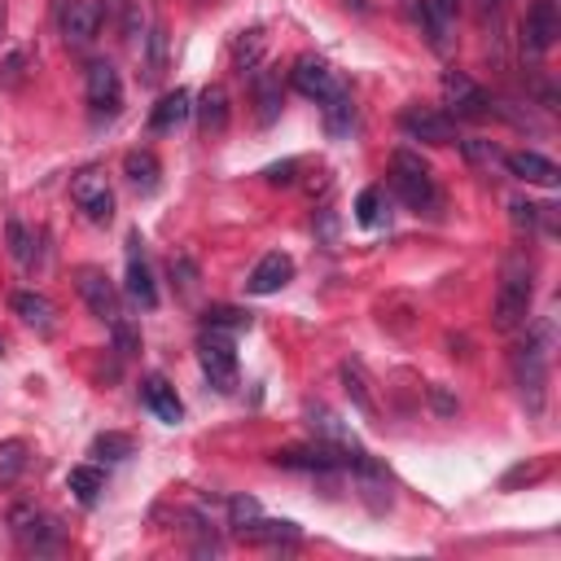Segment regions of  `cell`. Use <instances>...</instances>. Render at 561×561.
<instances>
[{"mask_svg": "<svg viewBox=\"0 0 561 561\" xmlns=\"http://www.w3.org/2000/svg\"><path fill=\"white\" fill-rule=\"evenodd\" d=\"M548 329H539V333H530L526 342H517L513 346V355H508V364H513V381H517V394H522V403H526V412L530 416H539L543 412V394H548Z\"/></svg>", "mask_w": 561, "mask_h": 561, "instance_id": "obj_1", "label": "cell"}, {"mask_svg": "<svg viewBox=\"0 0 561 561\" xmlns=\"http://www.w3.org/2000/svg\"><path fill=\"white\" fill-rule=\"evenodd\" d=\"M530 298H535V272H530V263H526L522 254H513V259L504 263V276H500V289H495V307H491L495 329L508 333V329L526 324Z\"/></svg>", "mask_w": 561, "mask_h": 561, "instance_id": "obj_2", "label": "cell"}, {"mask_svg": "<svg viewBox=\"0 0 561 561\" xmlns=\"http://www.w3.org/2000/svg\"><path fill=\"white\" fill-rule=\"evenodd\" d=\"M390 184H394V193L403 197V206L408 210H416V215H434L438 210V184H434V175H430V167L421 162V153H412V149H394V158H390Z\"/></svg>", "mask_w": 561, "mask_h": 561, "instance_id": "obj_3", "label": "cell"}, {"mask_svg": "<svg viewBox=\"0 0 561 561\" xmlns=\"http://www.w3.org/2000/svg\"><path fill=\"white\" fill-rule=\"evenodd\" d=\"M83 96H88V110H92V118H118V110H123V79H118V70H114V61H105V57H92L88 61V70H83Z\"/></svg>", "mask_w": 561, "mask_h": 561, "instance_id": "obj_4", "label": "cell"}, {"mask_svg": "<svg viewBox=\"0 0 561 561\" xmlns=\"http://www.w3.org/2000/svg\"><path fill=\"white\" fill-rule=\"evenodd\" d=\"M197 364H202V373H206V381L215 390H232L237 386V346H232V333L206 329L197 337Z\"/></svg>", "mask_w": 561, "mask_h": 561, "instance_id": "obj_5", "label": "cell"}, {"mask_svg": "<svg viewBox=\"0 0 561 561\" xmlns=\"http://www.w3.org/2000/svg\"><path fill=\"white\" fill-rule=\"evenodd\" d=\"M75 285H79V298L88 302V311H92L101 324H118V320H123L118 289H114V280H110L101 267H79V272H75Z\"/></svg>", "mask_w": 561, "mask_h": 561, "instance_id": "obj_6", "label": "cell"}, {"mask_svg": "<svg viewBox=\"0 0 561 561\" xmlns=\"http://www.w3.org/2000/svg\"><path fill=\"white\" fill-rule=\"evenodd\" d=\"M443 114L447 118H482L486 110H491V101H486V92L465 75V70H447L443 75Z\"/></svg>", "mask_w": 561, "mask_h": 561, "instance_id": "obj_7", "label": "cell"}, {"mask_svg": "<svg viewBox=\"0 0 561 561\" xmlns=\"http://www.w3.org/2000/svg\"><path fill=\"white\" fill-rule=\"evenodd\" d=\"M70 197H75V206L92 219V224H110L114 219V188L105 184V175L101 171H79L75 180H70Z\"/></svg>", "mask_w": 561, "mask_h": 561, "instance_id": "obj_8", "label": "cell"}, {"mask_svg": "<svg viewBox=\"0 0 561 561\" xmlns=\"http://www.w3.org/2000/svg\"><path fill=\"white\" fill-rule=\"evenodd\" d=\"M561 35V13H557V0H530L526 18H522V48L543 57Z\"/></svg>", "mask_w": 561, "mask_h": 561, "instance_id": "obj_9", "label": "cell"}, {"mask_svg": "<svg viewBox=\"0 0 561 561\" xmlns=\"http://www.w3.org/2000/svg\"><path fill=\"white\" fill-rule=\"evenodd\" d=\"M456 13H460V0H421L416 9V22L438 57H447L456 44Z\"/></svg>", "mask_w": 561, "mask_h": 561, "instance_id": "obj_10", "label": "cell"}, {"mask_svg": "<svg viewBox=\"0 0 561 561\" xmlns=\"http://www.w3.org/2000/svg\"><path fill=\"white\" fill-rule=\"evenodd\" d=\"M9 526H13L18 543H22V548H31V552H53V548H57V539H61L57 522H53V517H44V513H39V508H31V504H18V508L9 513Z\"/></svg>", "mask_w": 561, "mask_h": 561, "instance_id": "obj_11", "label": "cell"}, {"mask_svg": "<svg viewBox=\"0 0 561 561\" xmlns=\"http://www.w3.org/2000/svg\"><path fill=\"white\" fill-rule=\"evenodd\" d=\"M399 127L412 136V140H430V145H451L456 140V118H447L443 110L434 105H408L399 114Z\"/></svg>", "mask_w": 561, "mask_h": 561, "instance_id": "obj_12", "label": "cell"}, {"mask_svg": "<svg viewBox=\"0 0 561 561\" xmlns=\"http://www.w3.org/2000/svg\"><path fill=\"white\" fill-rule=\"evenodd\" d=\"M289 83H294L307 101H316V105H320V101H329V96L342 88V83H337V75L329 70V61H324V57H311V53H302V57L294 61Z\"/></svg>", "mask_w": 561, "mask_h": 561, "instance_id": "obj_13", "label": "cell"}, {"mask_svg": "<svg viewBox=\"0 0 561 561\" xmlns=\"http://www.w3.org/2000/svg\"><path fill=\"white\" fill-rule=\"evenodd\" d=\"M57 26H61V39H66V44L83 48V44H92L96 31H101V4H92V0H66V4L57 9Z\"/></svg>", "mask_w": 561, "mask_h": 561, "instance_id": "obj_14", "label": "cell"}, {"mask_svg": "<svg viewBox=\"0 0 561 561\" xmlns=\"http://www.w3.org/2000/svg\"><path fill=\"white\" fill-rule=\"evenodd\" d=\"M289 280H294V259L280 254V250H267V254L250 267L245 289H250V294H276V289H285Z\"/></svg>", "mask_w": 561, "mask_h": 561, "instance_id": "obj_15", "label": "cell"}, {"mask_svg": "<svg viewBox=\"0 0 561 561\" xmlns=\"http://www.w3.org/2000/svg\"><path fill=\"white\" fill-rule=\"evenodd\" d=\"M504 167H508L517 180H526V184H539V188H557V180H561L557 162H552V158H543V153H535V149H517V153H504Z\"/></svg>", "mask_w": 561, "mask_h": 561, "instance_id": "obj_16", "label": "cell"}, {"mask_svg": "<svg viewBox=\"0 0 561 561\" xmlns=\"http://www.w3.org/2000/svg\"><path fill=\"white\" fill-rule=\"evenodd\" d=\"M127 298L140 302V307H158V285L149 276V263L140 254V237L136 232L127 237Z\"/></svg>", "mask_w": 561, "mask_h": 561, "instance_id": "obj_17", "label": "cell"}, {"mask_svg": "<svg viewBox=\"0 0 561 561\" xmlns=\"http://www.w3.org/2000/svg\"><path fill=\"white\" fill-rule=\"evenodd\" d=\"M140 399H145V408L158 416V421H167V425H175V421H184V403H180V394H175V386L167 381V377H145L140 381Z\"/></svg>", "mask_w": 561, "mask_h": 561, "instance_id": "obj_18", "label": "cell"}, {"mask_svg": "<svg viewBox=\"0 0 561 561\" xmlns=\"http://www.w3.org/2000/svg\"><path fill=\"white\" fill-rule=\"evenodd\" d=\"M232 535L245 539V543H272V548H280V543H298V539H302V530H298L294 522H276V517H250V522L237 526Z\"/></svg>", "mask_w": 561, "mask_h": 561, "instance_id": "obj_19", "label": "cell"}, {"mask_svg": "<svg viewBox=\"0 0 561 561\" xmlns=\"http://www.w3.org/2000/svg\"><path fill=\"white\" fill-rule=\"evenodd\" d=\"M123 175H127V184H131L140 197H149V193H158L162 167H158L153 149H127V153H123Z\"/></svg>", "mask_w": 561, "mask_h": 561, "instance_id": "obj_20", "label": "cell"}, {"mask_svg": "<svg viewBox=\"0 0 561 561\" xmlns=\"http://www.w3.org/2000/svg\"><path fill=\"white\" fill-rule=\"evenodd\" d=\"M188 114H193V96H188L184 88H175V92H167V96L149 110V131H175Z\"/></svg>", "mask_w": 561, "mask_h": 561, "instance_id": "obj_21", "label": "cell"}, {"mask_svg": "<svg viewBox=\"0 0 561 561\" xmlns=\"http://www.w3.org/2000/svg\"><path fill=\"white\" fill-rule=\"evenodd\" d=\"M254 105H259V123H263V127L280 118V105H285L280 75H272V70H254Z\"/></svg>", "mask_w": 561, "mask_h": 561, "instance_id": "obj_22", "label": "cell"}, {"mask_svg": "<svg viewBox=\"0 0 561 561\" xmlns=\"http://www.w3.org/2000/svg\"><path fill=\"white\" fill-rule=\"evenodd\" d=\"M193 110H197V127H202L206 136H219V131L228 127V92H224L219 83H210Z\"/></svg>", "mask_w": 561, "mask_h": 561, "instance_id": "obj_23", "label": "cell"}, {"mask_svg": "<svg viewBox=\"0 0 561 561\" xmlns=\"http://www.w3.org/2000/svg\"><path fill=\"white\" fill-rule=\"evenodd\" d=\"M9 302H13V311L22 316V324H31V329H39V333H48V329H53V302H48L44 294L18 289Z\"/></svg>", "mask_w": 561, "mask_h": 561, "instance_id": "obj_24", "label": "cell"}, {"mask_svg": "<svg viewBox=\"0 0 561 561\" xmlns=\"http://www.w3.org/2000/svg\"><path fill=\"white\" fill-rule=\"evenodd\" d=\"M66 486L75 491V500H79V504H88V508H92V504L101 500L105 478H101V469H96V465H75V469L66 473Z\"/></svg>", "mask_w": 561, "mask_h": 561, "instance_id": "obj_25", "label": "cell"}, {"mask_svg": "<svg viewBox=\"0 0 561 561\" xmlns=\"http://www.w3.org/2000/svg\"><path fill=\"white\" fill-rule=\"evenodd\" d=\"M324 105V127H329V136H346L351 131V123H355V105H351V92L346 88H337L329 101H320Z\"/></svg>", "mask_w": 561, "mask_h": 561, "instance_id": "obj_26", "label": "cell"}, {"mask_svg": "<svg viewBox=\"0 0 561 561\" xmlns=\"http://www.w3.org/2000/svg\"><path fill=\"white\" fill-rule=\"evenodd\" d=\"M386 215H390V210H386V188L373 184V188H364V193L355 197V219H359L364 228H381Z\"/></svg>", "mask_w": 561, "mask_h": 561, "instance_id": "obj_27", "label": "cell"}, {"mask_svg": "<svg viewBox=\"0 0 561 561\" xmlns=\"http://www.w3.org/2000/svg\"><path fill=\"white\" fill-rule=\"evenodd\" d=\"M131 451H136V443H131L127 434H118V430H105V434L92 438V456H96V460H110V465H114V460H127Z\"/></svg>", "mask_w": 561, "mask_h": 561, "instance_id": "obj_28", "label": "cell"}, {"mask_svg": "<svg viewBox=\"0 0 561 561\" xmlns=\"http://www.w3.org/2000/svg\"><path fill=\"white\" fill-rule=\"evenodd\" d=\"M342 386H346V394H351V403L359 408V412H377V403H373V394H368V381H364V373H359V364H342Z\"/></svg>", "mask_w": 561, "mask_h": 561, "instance_id": "obj_29", "label": "cell"}, {"mask_svg": "<svg viewBox=\"0 0 561 561\" xmlns=\"http://www.w3.org/2000/svg\"><path fill=\"white\" fill-rule=\"evenodd\" d=\"M26 460H31L26 456V443L22 438H4L0 443V482H13L26 469Z\"/></svg>", "mask_w": 561, "mask_h": 561, "instance_id": "obj_30", "label": "cell"}, {"mask_svg": "<svg viewBox=\"0 0 561 561\" xmlns=\"http://www.w3.org/2000/svg\"><path fill=\"white\" fill-rule=\"evenodd\" d=\"M206 329H224V333H237V329H250V311L241 307H206Z\"/></svg>", "mask_w": 561, "mask_h": 561, "instance_id": "obj_31", "label": "cell"}, {"mask_svg": "<svg viewBox=\"0 0 561 561\" xmlns=\"http://www.w3.org/2000/svg\"><path fill=\"white\" fill-rule=\"evenodd\" d=\"M4 237H9V254L22 263V267H31L35 263V241H31V232H26V224L22 219H9V228H4Z\"/></svg>", "mask_w": 561, "mask_h": 561, "instance_id": "obj_32", "label": "cell"}, {"mask_svg": "<svg viewBox=\"0 0 561 561\" xmlns=\"http://www.w3.org/2000/svg\"><path fill=\"white\" fill-rule=\"evenodd\" d=\"M232 57H237V66L254 70L259 57H263V31H241V39L232 44Z\"/></svg>", "mask_w": 561, "mask_h": 561, "instance_id": "obj_33", "label": "cell"}, {"mask_svg": "<svg viewBox=\"0 0 561 561\" xmlns=\"http://www.w3.org/2000/svg\"><path fill=\"white\" fill-rule=\"evenodd\" d=\"M162 70H167V31L153 26V31H149V70H145V79L153 83Z\"/></svg>", "mask_w": 561, "mask_h": 561, "instance_id": "obj_34", "label": "cell"}, {"mask_svg": "<svg viewBox=\"0 0 561 561\" xmlns=\"http://www.w3.org/2000/svg\"><path fill=\"white\" fill-rule=\"evenodd\" d=\"M228 513H232V522H228V526H232V530H237V526H245V522H250V517H259V504H254V500H250V495H237V500H232V504H228Z\"/></svg>", "mask_w": 561, "mask_h": 561, "instance_id": "obj_35", "label": "cell"}, {"mask_svg": "<svg viewBox=\"0 0 561 561\" xmlns=\"http://www.w3.org/2000/svg\"><path fill=\"white\" fill-rule=\"evenodd\" d=\"M508 210H513V224H517V228H530V224L539 219V206H530V202H513Z\"/></svg>", "mask_w": 561, "mask_h": 561, "instance_id": "obj_36", "label": "cell"}, {"mask_svg": "<svg viewBox=\"0 0 561 561\" xmlns=\"http://www.w3.org/2000/svg\"><path fill=\"white\" fill-rule=\"evenodd\" d=\"M465 153H469L473 162H482V158H491V162H495V158H500V149H495V145H486V140H465Z\"/></svg>", "mask_w": 561, "mask_h": 561, "instance_id": "obj_37", "label": "cell"}, {"mask_svg": "<svg viewBox=\"0 0 561 561\" xmlns=\"http://www.w3.org/2000/svg\"><path fill=\"white\" fill-rule=\"evenodd\" d=\"M289 171H294V162H280V167H267L263 175H267L272 184H289Z\"/></svg>", "mask_w": 561, "mask_h": 561, "instance_id": "obj_38", "label": "cell"}, {"mask_svg": "<svg viewBox=\"0 0 561 561\" xmlns=\"http://www.w3.org/2000/svg\"><path fill=\"white\" fill-rule=\"evenodd\" d=\"M430 394H434V408H438V412H443V416H447V412H456V403H451V399H447V394H443V390H438V386H434V390H430Z\"/></svg>", "mask_w": 561, "mask_h": 561, "instance_id": "obj_39", "label": "cell"}, {"mask_svg": "<svg viewBox=\"0 0 561 561\" xmlns=\"http://www.w3.org/2000/svg\"><path fill=\"white\" fill-rule=\"evenodd\" d=\"M342 9H351V13H368L373 9V0H337Z\"/></svg>", "mask_w": 561, "mask_h": 561, "instance_id": "obj_40", "label": "cell"}, {"mask_svg": "<svg viewBox=\"0 0 561 561\" xmlns=\"http://www.w3.org/2000/svg\"><path fill=\"white\" fill-rule=\"evenodd\" d=\"M482 4H486V9H500V4H504V0H482Z\"/></svg>", "mask_w": 561, "mask_h": 561, "instance_id": "obj_41", "label": "cell"}, {"mask_svg": "<svg viewBox=\"0 0 561 561\" xmlns=\"http://www.w3.org/2000/svg\"><path fill=\"white\" fill-rule=\"evenodd\" d=\"M0 31H4V0H0Z\"/></svg>", "mask_w": 561, "mask_h": 561, "instance_id": "obj_42", "label": "cell"}, {"mask_svg": "<svg viewBox=\"0 0 561 561\" xmlns=\"http://www.w3.org/2000/svg\"><path fill=\"white\" fill-rule=\"evenodd\" d=\"M0 355H4V342H0Z\"/></svg>", "mask_w": 561, "mask_h": 561, "instance_id": "obj_43", "label": "cell"}]
</instances>
